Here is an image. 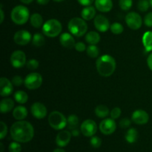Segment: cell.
Segmentation results:
<instances>
[{
  "instance_id": "6da1fadb",
  "label": "cell",
  "mask_w": 152,
  "mask_h": 152,
  "mask_svg": "<svg viewBox=\"0 0 152 152\" xmlns=\"http://www.w3.org/2000/svg\"><path fill=\"white\" fill-rule=\"evenodd\" d=\"M10 133L13 140L25 143L30 142L33 139L34 129L29 122L25 120H18L11 126Z\"/></svg>"
},
{
  "instance_id": "7a4b0ae2",
  "label": "cell",
  "mask_w": 152,
  "mask_h": 152,
  "mask_svg": "<svg viewBox=\"0 0 152 152\" xmlns=\"http://www.w3.org/2000/svg\"><path fill=\"white\" fill-rule=\"evenodd\" d=\"M96 67L99 75L104 77H108L114 73L117 64L113 56L105 54L98 58L96 62Z\"/></svg>"
},
{
  "instance_id": "3957f363",
  "label": "cell",
  "mask_w": 152,
  "mask_h": 152,
  "mask_svg": "<svg viewBox=\"0 0 152 152\" xmlns=\"http://www.w3.org/2000/svg\"><path fill=\"white\" fill-rule=\"evenodd\" d=\"M68 28L72 35L81 37L87 33L88 25L83 18L74 17L68 22Z\"/></svg>"
},
{
  "instance_id": "277c9868",
  "label": "cell",
  "mask_w": 152,
  "mask_h": 152,
  "mask_svg": "<svg viewBox=\"0 0 152 152\" xmlns=\"http://www.w3.org/2000/svg\"><path fill=\"white\" fill-rule=\"evenodd\" d=\"M10 18L16 25H24L30 19L29 10L28 7L24 5L16 6L12 10L11 13H10Z\"/></svg>"
},
{
  "instance_id": "5b68a950",
  "label": "cell",
  "mask_w": 152,
  "mask_h": 152,
  "mask_svg": "<svg viewBox=\"0 0 152 152\" xmlns=\"http://www.w3.org/2000/svg\"><path fill=\"white\" fill-rule=\"evenodd\" d=\"M62 25L61 22L55 19L46 21L42 25V34L50 38L58 37L62 32Z\"/></svg>"
},
{
  "instance_id": "8992f818",
  "label": "cell",
  "mask_w": 152,
  "mask_h": 152,
  "mask_svg": "<svg viewBox=\"0 0 152 152\" xmlns=\"http://www.w3.org/2000/svg\"><path fill=\"white\" fill-rule=\"evenodd\" d=\"M48 123L52 129L62 130L67 126V118L59 111H52L48 116Z\"/></svg>"
},
{
  "instance_id": "52a82bcc",
  "label": "cell",
  "mask_w": 152,
  "mask_h": 152,
  "mask_svg": "<svg viewBox=\"0 0 152 152\" xmlns=\"http://www.w3.org/2000/svg\"><path fill=\"white\" fill-rule=\"evenodd\" d=\"M42 77L41 74L37 72H33L27 75L24 81V84L28 89L35 90L42 86Z\"/></svg>"
},
{
  "instance_id": "ba28073f",
  "label": "cell",
  "mask_w": 152,
  "mask_h": 152,
  "mask_svg": "<svg viewBox=\"0 0 152 152\" xmlns=\"http://www.w3.org/2000/svg\"><path fill=\"white\" fill-rule=\"evenodd\" d=\"M126 22L128 27L132 30H138L142 25V19L140 15L136 12H130L126 16Z\"/></svg>"
},
{
  "instance_id": "9c48e42d",
  "label": "cell",
  "mask_w": 152,
  "mask_h": 152,
  "mask_svg": "<svg viewBox=\"0 0 152 152\" xmlns=\"http://www.w3.org/2000/svg\"><path fill=\"white\" fill-rule=\"evenodd\" d=\"M10 64L16 68H22L26 65V55L22 50H16L12 53L10 56Z\"/></svg>"
},
{
  "instance_id": "30bf717a",
  "label": "cell",
  "mask_w": 152,
  "mask_h": 152,
  "mask_svg": "<svg viewBox=\"0 0 152 152\" xmlns=\"http://www.w3.org/2000/svg\"><path fill=\"white\" fill-rule=\"evenodd\" d=\"M99 130L103 134L110 135L115 132L117 129V124H116L115 120L111 118L104 119L101 123H99Z\"/></svg>"
},
{
  "instance_id": "8fae6325",
  "label": "cell",
  "mask_w": 152,
  "mask_h": 152,
  "mask_svg": "<svg viewBox=\"0 0 152 152\" xmlns=\"http://www.w3.org/2000/svg\"><path fill=\"white\" fill-rule=\"evenodd\" d=\"M97 131L96 123L92 120H86L80 126V132L86 137H93Z\"/></svg>"
},
{
  "instance_id": "7c38bea8",
  "label": "cell",
  "mask_w": 152,
  "mask_h": 152,
  "mask_svg": "<svg viewBox=\"0 0 152 152\" xmlns=\"http://www.w3.org/2000/svg\"><path fill=\"white\" fill-rule=\"evenodd\" d=\"M31 34L26 30H20L15 33L13 40L19 45H26L31 41Z\"/></svg>"
},
{
  "instance_id": "4fadbf2b",
  "label": "cell",
  "mask_w": 152,
  "mask_h": 152,
  "mask_svg": "<svg viewBox=\"0 0 152 152\" xmlns=\"http://www.w3.org/2000/svg\"><path fill=\"white\" fill-rule=\"evenodd\" d=\"M31 112L32 115L38 120H42L47 116V108L41 102H34L31 107Z\"/></svg>"
},
{
  "instance_id": "5bb4252c",
  "label": "cell",
  "mask_w": 152,
  "mask_h": 152,
  "mask_svg": "<svg viewBox=\"0 0 152 152\" xmlns=\"http://www.w3.org/2000/svg\"><path fill=\"white\" fill-rule=\"evenodd\" d=\"M94 24L95 28L99 32H106L111 27L109 20L103 15H97L95 16Z\"/></svg>"
},
{
  "instance_id": "9a60e30c",
  "label": "cell",
  "mask_w": 152,
  "mask_h": 152,
  "mask_svg": "<svg viewBox=\"0 0 152 152\" xmlns=\"http://www.w3.org/2000/svg\"><path fill=\"white\" fill-rule=\"evenodd\" d=\"M132 120L137 125H145L149 120V115L144 110L138 109L134 111Z\"/></svg>"
},
{
  "instance_id": "2e32d148",
  "label": "cell",
  "mask_w": 152,
  "mask_h": 152,
  "mask_svg": "<svg viewBox=\"0 0 152 152\" xmlns=\"http://www.w3.org/2000/svg\"><path fill=\"white\" fill-rule=\"evenodd\" d=\"M13 83L6 77L0 79V95L1 96H7L13 92Z\"/></svg>"
},
{
  "instance_id": "e0dca14e",
  "label": "cell",
  "mask_w": 152,
  "mask_h": 152,
  "mask_svg": "<svg viewBox=\"0 0 152 152\" xmlns=\"http://www.w3.org/2000/svg\"><path fill=\"white\" fill-rule=\"evenodd\" d=\"M71 139V133L68 131H61L56 137V143L59 147H65L70 142Z\"/></svg>"
},
{
  "instance_id": "ac0fdd59",
  "label": "cell",
  "mask_w": 152,
  "mask_h": 152,
  "mask_svg": "<svg viewBox=\"0 0 152 152\" xmlns=\"http://www.w3.org/2000/svg\"><path fill=\"white\" fill-rule=\"evenodd\" d=\"M59 42L64 48L69 49L74 48L76 45L74 37L72 34L69 33H63L61 34L59 37Z\"/></svg>"
},
{
  "instance_id": "d6986e66",
  "label": "cell",
  "mask_w": 152,
  "mask_h": 152,
  "mask_svg": "<svg viewBox=\"0 0 152 152\" xmlns=\"http://www.w3.org/2000/svg\"><path fill=\"white\" fill-rule=\"evenodd\" d=\"M95 7L99 11L107 13L113 7L112 0H95Z\"/></svg>"
},
{
  "instance_id": "ffe728a7",
  "label": "cell",
  "mask_w": 152,
  "mask_h": 152,
  "mask_svg": "<svg viewBox=\"0 0 152 152\" xmlns=\"http://www.w3.org/2000/svg\"><path fill=\"white\" fill-rule=\"evenodd\" d=\"M14 108V102L12 99L5 98L1 99L0 102V111L1 114H6L12 111Z\"/></svg>"
},
{
  "instance_id": "44dd1931",
  "label": "cell",
  "mask_w": 152,
  "mask_h": 152,
  "mask_svg": "<svg viewBox=\"0 0 152 152\" xmlns=\"http://www.w3.org/2000/svg\"><path fill=\"white\" fill-rule=\"evenodd\" d=\"M28 110L23 105H18L13 109V116L17 120H24L28 117Z\"/></svg>"
},
{
  "instance_id": "7402d4cb",
  "label": "cell",
  "mask_w": 152,
  "mask_h": 152,
  "mask_svg": "<svg viewBox=\"0 0 152 152\" xmlns=\"http://www.w3.org/2000/svg\"><path fill=\"white\" fill-rule=\"evenodd\" d=\"M95 15H96V10L95 7L91 5L86 6L81 11L82 18L86 21L91 20L92 19L95 18Z\"/></svg>"
},
{
  "instance_id": "603a6c76",
  "label": "cell",
  "mask_w": 152,
  "mask_h": 152,
  "mask_svg": "<svg viewBox=\"0 0 152 152\" xmlns=\"http://www.w3.org/2000/svg\"><path fill=\"white\" fill-rule=\"evenodd\" d=\"M142 40L145 53L152 51V31H146L142 36Z\"/></svg>"
},
{
  "instance_id": "cb8c5ba5",
  "label": "cell",
  "mask_w": 152,
  "mask_h": 152,
  "mask_svg": "<svg viewBox=\"0 0 152 152\" xmlns=\"http://www.w3.org/2000/svg\"><path fill=\"white\" fill-rule=\"evenodd\" d=\"M86 41L90 45H96L100 41V35L95 31H90L86 34Z\"/></svg>"
},
{
  "instance_id": "d4e9b609",
  "label": "cell",
  "mask_w": 152,
  "mask_h": 152,
  "mask_svg": "<svg viewBox=\"0 0 152 152\" xmlns=\"http://www.w3.org/2000/svg\"><path fill=\"white\" fill-rule=\"evenodd\" d=\"M30 22L31 25L35 28H39L43 25L42 16L39 13H34L30 17Z\"/></svg>"
},
{
  "instance_id": "484cf974",
  "label": "cell",
  "mask_w": 152,
  "mask_h": 152,
  "mask_svg": "<svg viewBox=\"0 0 152 152\" xmlns=\"http://www.w3.org/2000/svg\"><path fill=\"white\" fill-rule=\"evenodd\" d=\"M125 138L129 143H134L138 138V132L134 128H131L126 132Z\"/></svg>"
},
{
  "instance_id": "4316f807",
  "label": "cell",
  "mask_w": 152,
  "mask_h": 152,
  "mask_svg": "<svg viewBox=\"0 0 152 152\" xmlns=\"http://www.w3.org/2000/svg\"><path fill=\"white\" fill-rule=\"evenodd\" d=\"M95 114L99 118H105L110 114V111L107 106L104 105H99L95 108Z\"/></svg>"
},
{
  "instance_id": "83f0119b",
  "label": "cell",
  "mask_w": 152,
  "mask_h": 152,
  "mask_svg": "<svg viewBox=\"0 0 152 152\" xmlns=\"http://www.w3.org/2000/svg\"><path fill=\"white\" fill-rule=\"evenodd\" d=\"M14 99L19 104H25L28 100V95L23 91H17L14 94Z\"/></svg>"
},
{
  "instance_id": "f1b7e54d",
  "label": "cell",
  "mask_w": 152,
  "mask_h": 152,
  "mask_svg": "<svg viewBox=\"0 0 152 152\" xmlns=\"http://www.w3.org/2000/svg\"><path fill=\"white\" fill-rule=\"evenodd\" d=\"M79 125V118L75 114H71L69 115L67 118V126L69 129L73 130V129H77Z\"/></svg>"
},
{
  "instance_id": "f546056e",
  "label": "cell",
  "mask_w": 152,
  "mask_h": 152,
  "mask_svg": "<svg viewBox=\"0 0 152 152\" xmlns=\"http://www.w3.org/2000/svg\"><path fill=\"white\" fill-rule=\"evenodd\" d=\"M45 42V39L42 34H39V33H37L34 34L32 39V43L35 47H42L44 45Z\"/></svg>"
},
{
  "instance_id": "4dcf8cb0",
  "label": "cell",
  "mask_w": 152,
  "mask_h": 152,
  "mask_svg": "<svg viewBox=\"0 0 152 152\" xmlns=\"http://www.w3.org/2000/svg\"><path fill=\"white\" fill-rule=\"evenodd\" d=\"M86 53L91 58H97L99 54V50L96 45H90L86 48Z\"/></svg>"
},
{
  "instance_id": "1f68e13d",
  "label": "cell",
  "mask_w": 152,
  "mask_h": 152,
  "mask_svg": "<svg viewBox=\"0 0 152 152\" xmlns=\"http://www.w3.org/2000/svg\"><path fill=\"white\" fill-rule=\"evenodd\" d=\"M110 30H111V33H113L115 35H119L121 34L124 31V28H123V25L119 22H114L112 25H111L110 27Z\"/></svg>"
},
{
  "instance_id": "d6a6232c",
  "label": "cell",
  "mask_w": 152,
  "mask_h": 152,
  "mask_svg": "<svg viewBox=\"0 0 152 152\" xmlns=\"http://www.w3.org/2000/svg\"><path fill=\"white\" fill-rule=\"evenodd\" d=\"M133 4V0H119V5L123 10H129Z\"/></svg>"
},
{
  "instance_id": "836d02e7",
  "label": "cell",
  "mask_w": 152,
  "mask_h": 152,
  "mask_svg": "<svg viewBox=\"0 0 152 152\" xmlns=\"http://www.w3.org/2000/svg\"><path fill=\"white\" fill-rule=\"evenodd\" d=\"M150 7L149 1L148 0H140L137 4L138 10L141 12H146Z\"/></svg>"
},
{
  "instance_id": "e575fe53",
  "label": "cell",
  "mask_w": 152,
  "mask_h": 152,
  "mask_svg": "<svg viewBox=\"0 0 152 152\" xmlns=\"http://www.w3.org/2000/svg\"><path fill=\"white\" fill-rule=\"evenodd\" d=\"M9 152H21L22 151V146L19 142H13L10 143L8 146Z\"/></svg>"
},
{
  "instance_id": "d590c367",
  "label": "cell",
  "mask_w": 152,
  "mask_h": 152,
  "mask_svg": "<svg viewBox=\"0 0 152 152\" xmlns=\"http://www.w3.org/2000/svg\"><path fill=\"white\" fill-rule=\"evenodd\" d=\"M39 63L38 61L35 59H30V60H28L26 63L27 68L29 70H31V71L37 69L39 67Z\"/></svg>"
},
{
  "instance_id": "8d00e7d4",
  "label": "cell",
  "mask_w": 152,
  "mask_h": 152,
  "mask_svg": "<svg viewBox=\"0 0 152 152\" xmlns=\"http://www.w3.org/2000/svg\"><path fill=\"white\" fill-rule=\"evenodd\" d=\"M90 142L91 145L94 148H99V147H100L101 144H102V140H101L99 137L93 136L91 137V139Z\"/></svg>"
},
{
  "instance_id": "74e56055",
  "label": "cell",
  "mask_w": 152,
  "mask_h": 152,
  "mask_svg": "<svg viewBox=\"0 0 152 152\" xmlns=\"http://www.w3.org/2000/svg\"><path fill=\"white\" fill-rule=\"evenodd\" d=\"M0 129H1V132H0V139L2 140L5 137L7 133V125L4 123V122H0Z\"/></svg>"
},
{
  "instance_id": "f35d334b",
  "label": "cell",
  "mask_w": 152,
  "mask_h": 152,
  "mask_svg": "<svg viewBox=\"0 0 152 152\" xmlns=\"http://www.w3.org/2000/svg\"><path fill=\"white\" fill-rule=\"evenodd\" d=\"M110 115H111V117L114 120H117L121 115V109L118 107H116V108H113L111 110V111L110 112Z\"/></svg>"
},
{
  "instance_id": "ab89813d",
  "label": "cell",
  "mask_w": 152,
  "mask_h": 152,
  "mask_svg": "<svg viewBox=\"0 0 152 152\" xmlns=\"http://www.w3.org/2000/svg\"><path fill=\"white\" fill-rule=\"evenodd\" d=\"M24 81H25V80H23L22 77L19 75L14 76V77L12 78V80H11L12 83H13L15 86H20L21 85L23 84Z\"/></svg>"
},
{
  "instance_id": "60d3db41",
  "label": "cell",
  "mask_w": 152,
  "mask_h": 152,
  "mask_svg": "<svg viewBox=\"0 0 152 152\" xmlns=\"http://www.w3.org/2000/svg\"><path fill=\"white\" fill-rule=\"evenodd\" d=\"M144 23L147 27H152V12L147 13L144 17Z\"/></svg>"
},
{
  "instance_id": "b9f144b4",
  "label": "cell",
  "mask_w": 152,
  "mask_h": 152,
  "mask_svg": "<svg viewBox=\"0 0 152 152\" xmlns=\"http://www.w3.org/2000/svg\"><path fill=\"white\" fill-rule=\"evenodd\" d=\"M131 126V120L129 118H123L120 120V126L122 129H126Z\"/></svg>"
},
{
  "instance_id": "7bdbcfd3",
  "label": "cell",
  "mask_w": 152,
  "mask_h": 152,
  "mask_svg": "<svg viewBox=\"0 0 152 152\" xmlns=\"http://www.w3.org/2000/svg\"><path fill=\"white\" fill-rule=\"evenodd\" d=\"M74 48L76 49V50H77V51L79 52H83L84 51V50H86V45L84 44L83 42H78L77 43H76L75 46H74Z\"/></svg>"
},
{
  "instance_id": "ee69618b",
  "label": "cell",
  "mask_w": 152,
  "mask_h": 152,
  "mask_svg": "<svg viewBox=\"0 0 152 152\" xmlns=\"http://www.w3.org/2000/svg\"><path fill=\"white\" fill-rule=\"evenodd\" d=\"M77 1H78V2L81 5L86 7V6H89L92 4V3L94 1V0H77Z\"/></svg>"
},
{
  "instance_id": "f6af8a7d",
  "label": "cell",
  "mask_w": 152,
  "mask_h": 152,
  "mask_svg": "<svg viewBox=\"0 0 152 152\" xmlns=\"http://www.w3.org/2000/svg\"><path fill=\"white\" fill-rule=\"evenodd\" d=\"M147 65H148L150 70L152 71V53H150L149 56H148V59H147Z\"/></svg>"
},
{
  "instance_id": "bcb514c9",
  "label": "cell",
  "mask_w": 152,
  "mask_h": 152,
  "mask_svg": "<svg viewBox=\"0 0 152 152\" xmlns=\"http://www.w3.org/2000/svg\"><path fill=\"white\" fill-rule=\"evenodd\" d=\"M80 132L78 129H73V130H71V134H72L74 137L79 136V135H80Z\"/></svg>"
},
{
  "instance_id": "7dc6e473",
  "label": "cell",
  "mask_w": 152,
  "mask_h": 152,
  "mask_svg": "<svg viewBox=\"0 0 152 152\" xmlns=\"http://www.w3.org/2000/svg\"><path fill=\"white\" fill-rule=\"evenodd\" d=\"M37 1L38 4H41V5H45L50 1V0H37Z\"/></svg>"
},
{
  "instance_id": "c3c4849f",
  "label": "cell",
  "mask_w": 152,
  "mask_h": 152,
  "mask_svg": "<svg viewBox=\"0 0 152 152\" xmlns=\"http://www.w3.org/2000/svg\"><path fill=\"white\" fill-rule=\"evenodd\" d=\"M0 14H1V20H0V23H2L4 19V12H3V10H2V6L1 5V9H0Z\"/></svg>"
},
{
  "instance_id": "681fc988",
  "label": "cell",
  "mask_w": 152,
  "mask_h": 152,
  "mask_svg": "<svg viewBox=\"0 0 152 152\" xmlns=\"http://www.w3.org/2000/svg\"><path fill=\"white\" fill-rule=\"evenodd\" d=\"M33 1H34V0H20L21 2L24 3V4H30V3L32 2Z\"/></svg>"
},
{
  "instance_id": "f907efd6",
  "label": "cell",
  "mask_w": 152,
  "mask_h": 152,
  "mask_svg": "<svg viewBox=\"0 0 152 152\" xmlns=\"http://www.w3.org/2000/svg\"><path fill=\"white\" fill-rule=\"evenodd\" d=\"M53 152H65V150L62 149V148H56V149H55Z\"/></svg>"
},
{
  "instance_id": "816d5d0a",
  "label": "cell",
  "mask_w": 152,
  "mask_h": 152,
  "mask_svg": "<svg viewBox=\"0 0 152 152\" xmlns=\"http://www.w3.org/2000/svg\"><path fill=\"white\" fill-rule=\"evenodd\" d=\"M0 147H1V151H0V152H3V150H4V146H3V144L0 143Z\"/></svg>"
},
{
  "instance_id": "f5cc1de1",
  "label": "cell",
  "mask_w": 152,
  "mask_h": 152,
  "mask_svg": "<svg viewBox=\"0 0 152 152\" xmlns=\"http://www.w3.org/2000/svg\"><path fill=\"white\" fill-rule=\"evenodd\" d=\"M54 1H56V2H61V1H64V0H53Z\"/></svg>"
},
{
  "instance_id": "db71d44e",
  "label": "cell",
  "mask_w": 152,
  "mask_h": 152,
  "mask_svg": "<svg viewBox=\"0 0 152 152\" xmlns=\"http://www.w3.org/2000/svg\"><path fill=\"white\" fill-rule=\"evenodd\" d=\"M149 4H150V7H152V0H149Z\"/></svg>"
}]
</instances>
